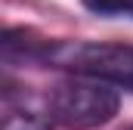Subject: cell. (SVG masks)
<instances>
[{"instance_id":"cell-1","label":"cell","mask_w":133,"mask_h":130,"mask_svg":"<svg viewBox=\"0 0 133 130\" xmlns=\"http://www.w3.org/2000/svg\"><path fill=\"white\" fill-rule=\"evenodd\" d=\"M46 65L65 68L77 77H93V81L121 87V90H133V43L53 40Z\"/></svg>"},{"instance_id":"cell-2","label":"cell","mask_w":133,"mask_h":130,"mask_svg":"<svg viewBox=\"0 0 133 130\" xmlns=\"http://www.w3.org/2000/svg\"><path fill=\"white\" fill-rule=\"evenodd\" d=\"M46 108H50L53 121L68 130H93V127L108 124L118 115L121 99H118V90L111 84L74 74V77L53 87Z\"/></svg>"},{"instance_id":"cell-3","label":"cell","mask_w":133,"mask_h":130,"mask_svg":"<svg viewBox=\"0 0 133 130\" xmlns=\"http://www.w3.org/2000/svg\"><path fill=\"white\" fill-rule=\"evenodd\" d=\"M3 130H53L50 108L34 105L31 99L16 96V90H3Z\"/></svg>"},{"instance_id":"cell-4","label":"cell","mask_w":133,"mask_h":130,"mask_svg":"<svg viewBox=\"0 0 133 130\" xmlns=\"http://www.w3.org/2000/svg\"><path fill=\"white\" fill-rule=\"evenodd\" d=\"M81 3L105 19H133V0H81Z\"/></svg>"},{"instance_id":"cell-5","label":"cell","mask_w":133,"mask_h":130,"mask_svg":"<svg viewBox=\"0 0 133 130\" xmlns=\"http://www.w3.org/2000/svg\"><path fill=\"white\" fill-rule=\"evenodd\" d=\"M124 130H133V124H130V127H124Z\"/></svg>"}]
</instances>
